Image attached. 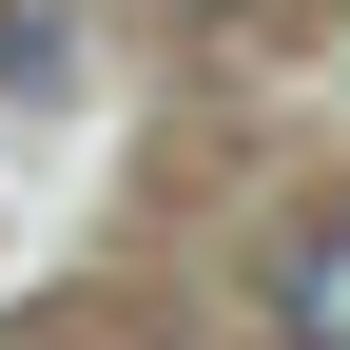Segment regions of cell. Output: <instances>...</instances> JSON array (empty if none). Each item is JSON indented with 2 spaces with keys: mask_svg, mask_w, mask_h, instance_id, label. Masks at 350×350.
I'll return each instance as SVG.
<instances>
[{
  "mask_svg": "<svg viewBox=\"0 0 350 350\" xmlns=\"http://www.w3.org/2000/svg\"><path fill=\"white\" fill-rule=\"evenodd\" d=\"M273 350H350V214L273 234Z\"/></svg>",
  "mask_w": 350,
  "mask_h": 350,
  "instance_id": "cell-1",
  "label": "cell"
},
{
  "mask_svg": "<svg viewBox=\"0 0 350 350\" xmlns=\"http://www.w3.org/2000/svg\"><path fill=\"white\" fill-rule=\"evenodd\" d=\"M0 98H59V20H39V0L0 20Z\"/></svg>",
  "mask_w": 350,
  "mask_h": 350,
  "instance_id": "cell-2",
  "label": "cell"
}]
</instances>
